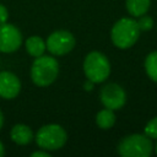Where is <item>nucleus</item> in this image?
Masks as SVG:
<instances>
[{"label": "nucleus", "mask_w": 157, "mask_h": 157, "mask_svg": "<svg viewBox=\"0 0 157 157\" xmlns=\"http://www.w3.org/2000/svg\"><path fill=\"white\" fill-rule=\"evenodd\" d=\"M20 90L21 82L15 74L10 71L0 72V97L12 99L20 93Z\"/></svg>", "instance_id": "obj_9"}, {"label": "nucleus", "mask_w": 157, "mask_h": 157, "mask_svg": "<svg viewBox=\"0 0 157 157\" xmlns=\"http://www.w3.org/2000/svg\"><path fill=\"white\" fill-rule=\"evenodd\" d=\"M152 141L145 134L128 135L118 146V152L123 157H148L152 153Z\"/></svg>", "instance_id": "obj_3"}, {"label": "nucleus", "mask_w": 157, "mask_h": 157, "mask_svg": "<svg viewBox=\"0 0 157 157\" xmlns=\"http://www.w3.org/2000/svg\"><path fill=\"white\" fill-rule=\"evenodd\" d=\"M31 156H32V157H49L50 155H49L45 150L42 148V151H34V152H32Z\"/></svg>", "instance_id": "obj_18"}, {"label": "nucleus", "mask_w": 157, "mask_h": 157, "mask_svg": "<svg viewBox=\"0 0 157 157\" xmlns=\"http://www.w3.org/2000/svg\"><path fill=\"white\" fill-rule=\"evenodd\" d=\"M66 131L58 124H48L42 128L36 134L37 145L45 151H55L61 148L66 142Z\"/></svg>", "instance_id": "obj_5"}, {"label": "nucleus", "mask_w": 157, "mask_h": 157, "mask_svg": "<svg viewBox=\"0 0 157 157\" xmlns=\"http://www.w3.org/2000/svg\"><path fill=\"white\" fill-rule=\"evenodd\" d=\"M7 17H9V13H7V9L0 4V25L2 23H6L7 21Z\"/></svg>", "instance_id": "obj_17"}, {"label": "nucleus", "mask_w": 157, "mask_h": 157, "mask_svg": "<svg viewBox=\"0 0 157 157\" xmlns=\"http://www.w3.org/2000/svg\"><path fill=\"white\" fill-rule=\"evenodd\" d=\"M59 74V64L56 59L48 55L37 56L31 67L32 81L40 87L52 85Z\"/></svg>", "instance_id": "obj_2"}, {"label": "nucleus", "mask_w": 157, "mask_h": 157, "mask_svg": "<svg viewBox=\"0 0 157 157\" xmlns=\"http://www.w3.org/2000/svg\"><path fill=\"white\" fill-rule=\"evenodd\" d=\"M26 49L29 55H32L33 58H37V56H40L44 54L47 47H45L44 40L40 37L32 36L26 39Z\"/></svg>", "instance_id": "obj_11"}, {"label": "nucleus", "mask_w": 157, "mask_h": 157, "mask_svg": "<svg viewBox=\"0 0 157 157\" xmlns=\"http://www.w3.org/2000/svg\"><path fill=\"white\" fill-rule=\"evenodd\" d=\"M83 71L87 80L93 83L103 82L110 74V64L107 56L99 52H91L83 61Z\"/></svg>", "instance_id": "obj_4"}, {"label": "nucleus", "mask_w": 157, "mask_h": 157, "mask_svg": "<svg viewBox=\"0 0 157 157\" xmlns=\"http://www.w3.org/2000/svg\"><path fill=\"white\" fill-rule=\"evenodd\" d=\"M11 140L17 145H28L33 140V131L25 124H16L10 132Z\"/></svg>", "instance_id": "obj_10"}, {"label": "nucleus", "mask_w": 157, "mask_h": 157, "mask_svg": "<svg viewBox=\"0 0 157 157\" xmlns=\"http://www.w3.org/2000/svg\"><path fill=\"white\" fill-rule=\"evenodd\" d=\"M2 124H4V115H2V113L0 110V129L2 128Z\"/></svg>", "instance_id": "obj_21"}, {"label": "nucleus", "mask_w": 157, "mask_h": 157, "mask_svg": "<svg viewBox=\"0 0 157 157\" xmlns=\"http://www.w3.org/2000/svg\"><path fill=\"white\" fill-rule=\"evenodd\" d=\"M150 0H126L128 12L134 17H140L147 12Z\"/></svg>", "instance_id": "obj_12"}, {"label": "nucleus", "mask_w": 157, "mask_h": 157, "mask_svg": "<svg viewBox=\"0 0 157 157\" xmlns=\"http://www.w3.org/2000/svg\"><path fill=\"white\" fill-rule=\"evenodd\" d=\"M155 148H156V153H157V145H156V147H155Z\"/></svg>", "instance_id": "obj_22"}, {"label": "nucleus", "mask_w": 157, "mask_h": 157, "mask_svg": "<svg viewBox=\"0 0 157 157\" xmlns=\"http://www.w3.org/2000/svg\"><path fill=\"white\" fill-rule=\"evenodd\" d=\"M83 87H85V90L90 91V90L93 87V82H92V81H90V80H87V81L83 83Z\"/></svg>", "instance_id": "obj_19"}, {"label": "nucleus", "mask_w": 157, "mask_h": 157, "mask_svg": "<svg viewBox=\"0 0 157 157\" xmlns=\"http://www.w3.org/2000/svg\"><path fill=\"white\" fill-rule=\"evenodd\" d=\"M145 70L148 77L157 82V50L150 53L145 59Z\"/></svg>", "instance_id": "obj_14"}, {"label": "nucleus", "mask_w": 157, "mask_h": 157, "mask_svg": "<svg viewBox=\"0 0 157 157\" xmlns=\"http://www.w3.org/2000/svg\"><path fill=\"white\" fill-rule=\"evenodd\" d=\"M96 123L101 129H109L115 123V115L112 109H102L96 115Z\"/></svg>", "instance_id": "obj_13"}, {"label": "nucleus", "mask_w": 157, "mask_h": 157, "mask_svg": "<svg viewBox=\"0 0 157 157\" xmlns=\"http://www.w3.org/2000/svg\"><path fill=\"white\" fill-rule=\"evenodd\" d=\"M140 28L137 22L129 17L118 20L110 31V38L115 47L120 49H128L132 47L140 36Z\"/></svg>", "instance_id": "obj_1"}, {"label": "nucleus", "mask_w": 157, "mask_h": 157, "mask_svg": "<svg viewBox=\"0 0 157 157\" xmlns=\"http://www.w3.org/2000/svg\"><path fill=\"white\" fill-rule=\"evenodd\" d=\"M145 135L150 139H157V117L152 118L145 126Z\"/></svg>", "instance_id": "obj_15"}, {"label": "nucleus", "mask_w": 157, "mask_h": 157, "mask_svg": "<svg viewBox=\"0 0 157 157\" xmlns=\"http://www.w3.org/2000/svg\"><path fill=\"white\" fill-rule=\"evenodd\" d=\"M137 22V26L140 28V31H150L153 26V20L150 17V16H140V18L136 21Z\"/></svg>", "instance_id": "obj_16"}, {"label": "nucleus", "mask_w": 157, "mask_h": 157, "mask_svg": "<svg viewBox=\"0 0 157 157\" xmlns=\"http://www.w3.org/2000/svg\"><path fill=\"white\" fill-rule=\"evenodd\" d=\"M101 102L108 109H120L126 101L125 91L118 83H108L101 90Z\"/></svg>", "instance_id": "obj_7"}, {"label": "nucleus", "mask_w": 157, "mask_h": 157, "mask_svg": "<svg viewBox=\"0 0 157 157\" xmlns=\"http://www.w3.org/2000/svg\"><path fill=\"white\" fill-rule=\"evenodd\" d=\"M4 153H5V150H4V145H2V142L0 141V157H2V156H4Z\"/></svg>", "instance_id": "obj_20"}, {"label": "nucleus", "mask_w": 157, "mask_h": 157, "mask_svg": "<svg viewBox=\"0 0 157 157\" xmlns=\"http://www.w3.org/2000/svg\"><path fill=\"white\" fill-rule=\"evenodd\" d=\"M45 47L53 55H64L74 49L75 37L69 31L59 29L47 38Z\"/></svg>", "instance_id": "obj_6"}, {"label": "nucleus", "mask_w": 157, "mask_h": 157, "mask_svg": "<svg viewBox=\"0 0 157 157\" xmlns=\"http://www.w3.org/2000/svg\"><path fill=\"white\" fill-rule=\"evenodd\" d=\"M22 44V34L17 27L10 23L0 25V52H16Z\"/></svg>", "instance_id": "obj_8"}]
</instances>
